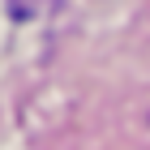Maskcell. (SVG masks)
Segmentation results:
<instances>
[{"label": "cell", "instance_id": "6da1fadb", "mask_svg": "<svg viewBox=\"0 0 150 150\" xmlns=\"http://www.w3.org/2000/svg\"><path fill=\"white\" fill-rule=\"evenodd\" d=\"M60 0H9V17H17V22H35V17H43V13H52Z\"/></svg>", "mask_w": 150, "mask_h": 150}]
</instances>
